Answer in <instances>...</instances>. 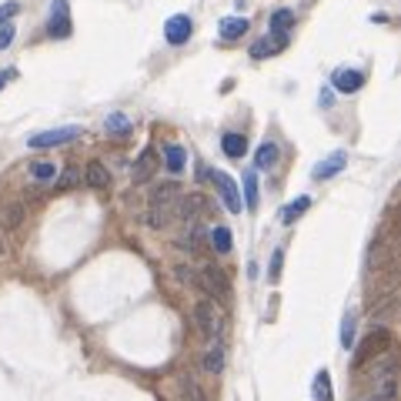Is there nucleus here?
<instances>
[{
	"label": "nucleus",
	"instance_id": "nucleus-26",
	"mask_svg": "<svg viewBox=\"0 0 401 401\" xmlns=\"http://www.w3.org/2000/svg\"><path fill=\"white\" fill-rule=\"evenodd\" d=\"M201 208H204V197H201V194H188V197L181 201V217H184V221H194V217L201 214Z\"/></svg>",
	"mask_w": 401,
	"mask_h": 401
},
{
	"label": "nucleus",
	"instance_id": "nucleus-5",
	"mask_svg": "<svg viewBox=\"0 0 401 401\" xmlns=\"http://www.w3.org/2000/svg\"><path fill=\"white\" fill-rule=\"evenodd\" d=\"M388 344H391V331H388V328H378V331H371V335L364 338V344L358 348V355H355V368H364V364L371 362L375 355H382Z\"/></svg>",
	"mask_w": 401,
	"mask_h": 401
},
{
	"label": "nucleus",
	"instance_id": "nucleus-6",
	"mask_svg": "<svg viewBox=\"0 0 401 401\" xmlns=\"http://www.w3.org/2000/svg\"><path fill=\"white\" fill-rule=\"evenodd\" d=\"M197 285L204 287L208 294H214L217 301H228L231 298V285H228V278L217 271V267H204L201 274H197Z\"/></svg>",
	"mask_w": 401,
	"mask_h": 401
},
{
	"label": "nucleus",
	"instance_id": "nucleus-21",
	"mask_svg": "<svg viewBox=\"0 0 401 401\" xmlns=\"http://www.w3.org/2000/svg\"><path fill=\"white\" fill-rule=\"evenodd\" d=\"M184 161H188V157H184V148H177V144H168V148H164V164H168L171 174L184 171Z\"/></svg>",
	"mask_w": 401,
	"mask_h": 401
},
{
	"label": "nucleus",
	"instance_id": "nucleus-25",
	"mask_svg": "<svg viewBox=\"0 0 401 401\" xmlns=\"http://www.w3.org/2000/svg\"><path fill=\"white\" fill-rule=\"evenodd\" d=\"M184 234H188V238H184L181 244H184V248L191 251V254H197V251H201V244H204V231H201V224H197V221H191Z\"/></svg>",
	"mask_w": 401,
	"mask_h": 401
},
{
	"label": "nucleus",
	"instance_id": "nucleus-33",
	"mask_svg": "<svg viewBox=\"0 0 401 401\" xmlns=\"http://www.w3.org/2000/svg\"><path fill=\"white\" fill-rule=\"evenodd\" d=\"M14 40V24H0V51H7Z\"/></svg>",
	"mask_w": 401,
	"mask_h": 401
},
{
	"label": "nucleus",
	"instance_id": "nucleus-19",
	"mask_svg": "<svg viewBox=\"0 0 401 401\" xmlns=\"http://www.w3.org/2000/svg\"><path fill=\"white\" fill-rule=\"evenodd\" d=\"M24 221V204H7V208H0V228H7V231H14Z\"/></svg>",
	"mask_w": 401,
	"mask_h": 401
},
{
	"label": "nucleus",
	"instance_id": "nucleus-18",
	"mask_svg": "<svg viewBox=\"0 0 401 401\" xmlns=\"http://www.w3.org/2000/svg\"><path fill=\"white\" fill-rule=\"evenodd\" d=\"M204 371H211V375H221L224 371V348L221 344H211L208 351H204Z\"/></svg>",
	"mask_w": 401,
	"mask_h": 401
},
{
	"label": "nucleus",
	"instance_id": "nucleus-36",
	"mask_svg": "<svg viewBox=\"0 0 401 401\" xmlns=\"http://www.w3.org/2000/svg\"><path fill=\"white\" fill-rule=\"evenodd\" d=\"M14 77H17V71H14V67H7V71H0V91H3V87H7V84H10Z\"/></svg>",
	"mask_w": 401,
	"mask_h": 401
},
{
	"label": "nucleus",
	"instance_id": "nucleus-20",
	"mask_svg": "<svg viewBox=\"0 0 401 401\" xmlns=\"http://www.w3.org/2000/svg\"><path fill=\"white\" fill-rule=\"evenodd\" d=\"M308 208H311V197H305V194H301V197H294V201L281 211V221H285V224H294V221H298Z\"/></svg>",
	"mask_w": 401,
	"mask_h": 401
},
{
	"label": "nucleus",
	"instance_id": "nucleus-7",
	"mask_svg": "<svg viewBox=\"0 0 401 401\" xmlns=\"http://www.w3.org/2000/svg\"><path fill=\"white\" fill-rule=\"evenodd\" d=\"M77 137H80V127H54V131L34 134L27 144H30V148H57V144H71Z\"/></svg>",
	"mask_w": 401,
	"mask_h": 401
},
{
	"label": "nucleus",
	"instance_id": "nucleus-24",
	"mask_svg": "<svg viewBox=\"0 0 401 401\" xmlns=\"http://www.w3.org/2000/svg\"><path fill=\"white\" fill-rule=\"evenodd\" d=\"M314 401H335V395H331V375H328L325 368L314 375Z\"/></svg>",
	"mask_w": 401,
	"mask_h": 401
},
{
	"label": "nucleus",
	"instance_id": "nucleus-28",
	"mask_svg": "<svg viewBox=\"0 0 401 401\" xmlns=\"http://www.w3.org/2000/svg\"><path fill=\"white\" fill-rule=\"evenodd\" d=\"M104 127H107L111 134H127L131 131V121H127L124 114H111L107 121H104Z\"/></svg>",
	"mask_w": 401,
	"mask_h": 401
},
{
	"label": "nucleus",
	"instance_id": "nucleus-30",
	"mask_svg": "<svg viewBox=\"0 0 401 401\" xmlns=\"http://www.w3.org/2000/svg\"><path fill=\"white\" fill-rule=\"evenodd\" d=\"M341 344H344V348H351V344H355V314H344V321H341Z\"/></svg>",
	"mask_w": 401,
	"mask_h": 401
},
{
	"label": "nucleus",
	"instance_id": "nucleus-29",
	"mask_svg": "<svg viewBox=\"0 0 401 401\" xmlns=\"http://www.w3.org/2000/svg\"><path fill=\"white\" fill-rule=\"evenodd\" d=\"M181 391H184V401H208V398H204V391L197 388V382H194V378H184V382H181Z\"/></svg>",
	"mask_w": 401,
	"mask_h": 401
},
{
	"label": "nucleus",
	"instance_id": "nucleus-9",
	"mask_svg": "<svg viewBox=\"0 0 401 401\" xmlns=\"http://www.w3.org/2000/svg\"><path fill=\"white\" fill-rule=\"evenodd\" d=\"M154 171H157V151H154V148H144L131 168V181L134 184H144V181L154 177Z\"/></svg>",
	"mask_w": 401,
	"mask_h": 401
},
{
	"label": "nucleus",
	"instance_id": "nucleus-31",
	"mask_svg": "<svg viewBox=\"0 0 401 401\" xmlns=\"http://www.w3.org/2000/svg\"><path fill=\"white\" fill-rule=\"evenodd\" d=\"M278 51V44L274 40H267V37H261L254 47H251V57H265V54H274Z\"/></svg>",
	"mask_w": 401,
	"mask_h": 401
},
{
	"label": "nucleus",
	"instance_id": "nucleus-13",
	"mask_svg": "<svg viewBox=\"0 0 401 401\" xmlns=\"http://www.w3.org/2000/svg\"><path fill=\"white\" fill-rule=\"evenodd\" d=\"M221 151L228 154V157H234V161L244 157V154H248V137H244V134H224V137H221Z\"/></svg>",
	"mask_w": 401,
	"mask_h": 401
},
{
	"label": "nucleus",
	"instance_id": "nucleus-12",
	"mask_svg": "<svg viewBox=\"0 0 401 401\" xmlns=\"http://www.w3.org/2000/svg\"><path fill=\"white\" fill-rule=\"evenodd\" d=\"M344 164H348V154H331V157H325V161H318L314 164V171H311V177L314 181H328V177H335V174L344 171Z\"/></svg>",
	"mask_w": 401,
	"mask_h": 401
},
{
	"label": "nucleus",
	"instance_id": "nucleus-35",
	"mask_svg": "<svg viewBox=\"0 0 401 401\" xmlns=\"http://www.w3.org/2000/svg\"><path fill=\"white\" fill-rule=\"evenodd\" d=\"M281 258H285V251H281V248L271 254V278H278V274H281Z\"/></svg>",
	"mask_w": 401,
	"mask_h": 401
},
{
	"label": "nucleus",
	"instance_id": "nucleus-34",
	"mask_svg": "<svg viewBox=\"0 0 401 401\" xmlns=\"http://www.w3.org/2000/svg\"><path fill=\"white\" fill-rule=\"evenodd\" d=\"M77 177H80V171H77V168H67V171H64V177H60V191L74 188V184H77Z\"/></svg>",
	"mask_w": 401,
	"mask_h": 401
},
{
	"label": "nucleus",
	"instance_id": "nucleus-2",
	"mask_svg": "<svg viewBox=\"0 0 401 401\" xmlns=\"http://www.w3.org/2000/svg\"><path fill=\"white\" fill-rule=\"evenodd\" d=\"M194 321H197L201 335H204L211 344H221V341H224V335H228V321H224L221 308L214 305L211 298L197 301V308H194Z\"/></svg>",
	"mask_w": 401,
	"mask_h": 401
},
{
	"label": "nucleus",
	"instance_id": "nucleus-4",
	"mask_svg": "<svg viewBox=\"0 0 401 401\" xmlns=\"http://www.w3.org/2000/svg\"><path fill=\"white\" fill-rule=\"evenodd\" d=\"M211 181H214V188H217V194H221V201H224V208L231 211V214H241V191H238V181L231 177V174L224 171H214L211 174Z\"/></svg>",
	"mask_w": 401,
	"mask_h": 401
},
{
	"label": "nucleus",
	"instance_id": "nucleus-11",
	"mask_svg": "<svg viewBox=\"0 0 401 401\" xmlns=\"http://www.w3.org/2000/svg\"><path fill=\"white\" fill-rule=\"evenodd\" d=\"M191 34H194V24L188 14H174V17L164 24V37H168V44H188Z\"/></svg>",
	"mask_w": 401,
	"mask_h": 401
},
{
	"label": "nucleus",
	"instance_id": "nucleus-1",
	"mask_svg": "<svg viewBox=\"0 0 401 401\" xmlns=\"http://www.w3.org/2000/svg\"><path fill=\"white\" fill-rule=\"evenodd\" d=\"M177 201H181L177 181H161V184L151 191V214H148V224H151V228H164V224L171 221Z\"/></svg>",
	"mask_w": 401,
	"mask_h": 401
},
{
	"label": "nucleus",
	"instance_id": "nucleus-15",
	"mask_svg": "<svg viewBox=\"0 0 401 401\" xmlns=\"http://www.w3.org/2000/svg\"><path fill=\"white\" fill-rule=\"evenodd\" d=\"M84 181H87L91 188H107V184H111V171H107L100 161H91L87 171H84Z\"/></svg>",
	"mask_w": 401,
	"mask_h": 401
},
{
	"label": "nucleus",
	"instance_id": "nucleus-17",
	"mask_svg": "<svg viewBox=\"0 0 401 401\" xmlns=\"http://www.w3.org/2000/svg\"><path fill=\"white\" fill-rule=\"evenodd\" d=\"M248 34V20L244 17H224L221 20V37L224 40H238Z\"/></svg>",
	"mask_w": 401,
	"mask_h": 401
},
{
	"label": "nucleus",
	"instance_id": "nucleus-22",
	"mask_svg": "<svg viewBox=\"0 0 401 401\" xmlns=\"http://www.w3.org/2000/svg\"><path fill=\"white\" fill-rule=\"evenodd\" d=\"M208 241H211V248L217 251V254H228V251H231V231L217 224V228L208 231Z\"/></svg>",
	"mask_w": 401,
	"mask_h": 401
},
{
	"label": "nucleus",
	"instance_id": "nucleus-32",
	"mask_svg": "<svg viewBox=\"0 0 401 401\" xmlns=\"http://www.w3.org/2000/svg\"><path fill=\"white\" fill-rule=\"evenodd\" d=\"M17 14H20V3H14V0L3 3L0 7V24H10V17H17Z\"/></svg>",
	"mask_w": 401,
	"mask_h": 401
},
{
	"label": "nucleus",
	"instance_id": "nucleus-16",
	"mask_svg": "<svg viewBox=\"0 0 401 401\" xmlns=\"http://www.w3.org/2000/svg\"><path fill=\"white\" fill-rule=\"evenodd\" d=\"M291 27H294V14H291V10L281 7V10H274V14H271V34H274V37H287V30H291Z\"/></svg>",
	"mask_w": 401,
	"mask_h": 401
},
{
	"label": "nucleus",
	"instance_id": "nucleus-14",
	"mask_svg": "<svg viewBox=\"0 0 401 401\" xmlns=\"http://www.w3.org/2000/svg\"><path fill=\"white\" fill-rule=\"evenodd\" d=\"M278 161H281V151H278V144H271V141H265V144L258 148V154H254V164H258L261 171H271Z\"/></svg>",
	"mask_w": 401,
	"mask_h": 401
},
{
	"label": "nucleus",
	"instance_id": "nucleus-10",
	"mask_svg": "<svg viewBox=\"0 0 401 401\" xmlns=\"http://www.w3.org/2000/svg\"><path fill=\"white\" fill-rule=\"evenodd\" d=\"M331 84H335V91H341V94H355V91L364 87V74L355 71V67H338V71L331 74Z\"/></svg>",
	"mask_w": 401,
	"mask_h": 401
},
{
	"label": "nucleus",
	"instance_id": "nucleus-23",
	"mask_svg": "<svg viewBox=\"0 0 401 401\" xmlns=\"http://www.w3.org/2000/svg\"><path fill=\"white\" fill-rule=\"evenodd\" d=\"M241 184H244V211H254L258 208V174H244L241 177Z\"/></svg>",
	"mask_w": 401,
	"mask_h": 401
},
{
	"label": "nucleus",
	"instance_id": "nucleus-27",
	"mask_svg": "<svg viewBox=\"0 0 401 401\" xmlns=\"http://www.w3.org/2000/svg\"><path fill=\"white\" fill-rule=\"evenodd\" d=\"M30 177H34V181H54V177H57V168L47 164V161H37V164H30Z\"/></svg>",
	"mask_w": 401,
	"mask_h": 401
},
{
	"label": "nucleus",
	"instance_id": "nucleus-3",
	"mask_svg": "<svg viewBox=\"0 0 401 401\" xmlns=\"http://www.w3.org/2000/svg\"><path fill=\"white\" fill-rule=\"evenodd\" d=\"M395 395H398V378H395V362L388 358L382 375L375 378V388L368 395H358L355 401H395Z\"/></svg>",
	"mask_w": 401,
	"mask_h": 401
},
{
	"label": "nucleus",
	"instance_id": "nucleus-8",
	"mask_svg": "<svg viewBox=\"0 0 401 401\" xmlns=\"http://www.w3.org/2000/svg\"><path fill=\"white\" fill-rule=\"evenodd\" d=\"M47 30H51V37H57V40L60 37H71V7H67V0H54Z\"/></svg>",
	"mask_w": 401,
	"mask_h": 401
},
{
	"label": "nucleus",
	"instance_id": "nucleus-37",
	"mask_svg": "<svg viewBox=\"0 0 401 401\" xmlns=\"http://www.w3.org/2000/svg\"><path fill=\"white\" fill-rule=\"evenodd\" d=\"M318 100H321V107H331V91H321V97H318Z\"/></svg>",
	"mask_w": 401,
	"mask_h": 401
},
{
	"label": "nucleus",
	"instance_id": "nucleus-38",
	"mask_svg": "<svg viewBox=\"0 0 401 401\" xmlns=\"http://www.w3.org/2000/svg\"><path fill=\"white\" fill-rule=\"evenodd\" d=\"M0 254H3V241H0Z\"/></svg>",
	"mask_w": 401,
	"mask_h": 401
}]
</instances>
